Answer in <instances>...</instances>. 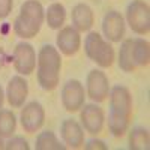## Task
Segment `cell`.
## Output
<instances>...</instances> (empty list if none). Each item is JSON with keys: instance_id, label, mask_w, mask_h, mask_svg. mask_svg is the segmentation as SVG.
Wrapping results in <instances>:
<instances>
[{"instance_id": "25", "label": "cell", "mask_w": 150, "mask_h": 150, "mask_svg": "<svg viewBox=\"0 0 150 150\" xmlns=\"http://www.w3.org/2000/svg\"><path fill=\"white\" fill-rule=\"evenodd\" d=\"M3 101H5V95H3V89H2V86H0V110H2Z\"/></svg>"}, {"instance_id": "3", "label": "cell", "mask_w": 150, "mask_h": 150, "mask_svg": "<svg viewBox=\"0 0 150 150\" xmlns=\"http://www.w3.org/2000/svg\"><path fill=\"white\" fill-rule=\"evenodd\" d=\"M45 21L44 6L38 0H26L21 8L20 14L14 21V32L23 39H30L39 33L42 24Z\"/></svg>"}, {"instance_id": "23", "label": "cell", "mask_w": 150, "mask_h": 150, "mask_svg": "<svg viewBox=\"0 0 150 150\" xmlns=\"http://www.w3.org/2000/svg\"><path fill=\"white\" fill-rule=\"evenodd\" d=\"M14 6V0H0V20L9 17Z\"/></svg>"}, {"instance_id": "8", "label": "cell", "mask_w": 150, "mask_h": 150, "mask_svg": "<svg viewBox=\"0 0 150 150\" xmlns=\"http://www.w3.org/2000/svg\"><path fill=\"white\" fill-rule=\"evenodd\" d=\"M23 107L24 108L20 112V122H21L23 129L29 134L38 132L42 128V125L45 122L44 107L38 101H32V102L23 105Z\"/></svg>"}, {"instance_id": "19", "label": "cell", "mask_w": 150, "mask_h": 150, "mask_svg": "<svg viewBox=\"0 0 150 150\" xmlns=\"http://www.w3.org/2000/svg\"><path fill=\"white\" fill-rule=\"evenodd\" d=\"M119 68L123 72H134L137 68L132 59V39H125L119 50Z\"/></svg>"}, {"instance_id": "10", "label": "cell", "mask_w": 150, "mask_h": 150, "mask_svg": "<svg viewBox=\"0 0 150 150\" xmlns=\"http://www.w3.org/2000/svg\"><path fill=\"white\" fill-rule=\"evenodd\" d=\"M14 68L20 75H30L36 68V51L27 42H20L14 50Z\"/></svg>"}, {"instance_id": "5", "label": "cell", "mask_w": 150, "mask_h": 150, "mask_svg": "<svg viewBox=\"0 0 150 150\" xmlns=\"http://www.w3.org/2000/svg\"><path fill=\"white\" fill-rule=\"evenodd\" d=\"M126 21L134 33L147 35L150 30V8L143 0H132L126 8Z\"/></svg>"}, {"instance_id": "13", "label": "cell", "mask_w": 150, "mask_h": 150, "mask_svg": "<svg viewBox=\"0 0 150 150\" xmlns=\"http://www.w3.org/2000/svg\"><path fill=\"white\" fill-rule=\"evenodd\" d=\"M29 95V83L24 80L23 75L12 77L6 87V98L12 108H21Z\"/></svg>"}, {"instance_id": "1", "label": "cell", "mask_w": 150, "mask_h": 150, "mask_svg": "<svg viewBox=\"0 0 150 150\" xmlns=\"http://www.w3.org/2000/svg\"><path fill=\"white\" fill-rule=\"evenodd\" d=\"M108 131L114 137H123L129 129L132 117V96L128 87L114 86L110 90Z\"/></svg>"}, {"instance_id": "4", "label": "cell", "mask_w": 150, "mask_h": 150, "mask_svg": "<svg viewBox=\"0 0 150 150\" xmlns=\"http://www.w3.org/2000/svg\"><path fill=\"white\" fill-rule=\"evenodd\" d=\"M84 51L87 57L101 68H110L114 63V50L98 32H90L86 36Z\"/></svg>"}, {"instance_id": "21", "label": "cell", "mask_w": 150, "mask_h": 150, "mask_svg": "<svg viewBox=\"0 0 150 150\" xmlns=\"http://www.w3.org/2000/svg\"><path fill=\"white\" fill-rule=\"evenodd\" d=\"M17 128V117L11 110H0V137L9 138Z\"/></svg>"}, {"instance_id": "26", "label": "cell", "mask_w": 150, "mask_h": 150, "mask_svg": "<svg viewBox=\"0 0 150 150\" xmlns=\"http://www.w3.org/2000/svg\"><path fill=\"white\" fill-rule=\"evenodd\" d=\"M2 149H5V141H3L2 137H0V150H2Z\"/></svg>"}, {"instance_id": "16", "label": "cell", "mask_w": 150, "mask_h": 150, "mask_svg": "<svg viewBox=\"0 0 150 150\" xmlns=\"http://www.w3.org/2000/svg\"><path fill=\"white\" fill-rule=\"evenodd\" d=\"M66 20V9L62 3H51L45 11V21L50 29L53 30H60L65 24Z\"/></svg>"}, {"instance_id": "17", "label": "cell", "mask_w": 150, "mask_h": 150, "mask_svg": "<svg viewBox=\"0 0 150 150\" xmlns=\"http://www.w3.org/2000/svg\"><path fill=\"white\" fill-rule=\"evenodd\" d=\"M132 59L135 66H147L150 63V45L143 38L132 39Z\"/></svg>"}, {"instance_id": "24", "label": "cell", "mask_w": 150, "mask_h": 150, "mask_svg": "<svg viewBox=\"0 0 150 150\" xmlns=\"http://www.w3.org/2000/svg\"><path fill=\"white\" fill-rule=\"evenodd\" d=\"M84 149H87V150H93V149H101V150H105V149H107V146H105V143H104V141H101V140H90V141L84 143Z\"/></svg>"}, {"instance_id": "20", "label": "cell", "mask_w": 150, "mask_h": 150, "mask_svg": "<svg viewBox=\"0 0 150 150\" xmlns=\"http://www.w3.org/2000/svg\"><path fill=\"white\" fill-rule=\"evenodd\" d=\"M150 147V135L144 128H134L129 132V149L132 150H147Z\"/></svg>"}, {"instance_id": "6", "label": "cell", "mask_w": 150, "mask_h": 150, "mask_svg": "<svg viewBox=\"0 0 150 150\" xmlns=\"http://www.w3.org/2000/svg\"><path fill=\"white\" fill-rule=\"evenodd\" d=\"M86 92H87V96L95 104L107 101V98L110 95V83L105 72L99 69L90 71L86 80Z\"/></svg>"}, {"instance_id": "14", "label": "cell", "mask_w": 150, "mask_h": 150, "mask_svg": "<svg viewBox=\"0 0 150 150\" xmlns=\"http://www.w3.org/2000/svg\"><path fill=\"white\" fill-rule=\"evenodd\" d=\"M62 140L69 149H80L84 146V129L81 123L74 119H66L60 125Z\"/></svg>"}, {"instance_id": "12", "label": "cell", "mask_w": 150, "mask_h": 150, "mask_svg": "<svg viewBox=\"0 0 150 150\" xmlns=\"http://www.w3.org/2000/svg\"><path fill=\"white\" fill-rule=\"evenodd\" d=\"M102 32L107 41L120 42L125 36V20L120 12L108 11L102 20Z\"/></svg>"}, {"instance_id": "18", "label": "cell", "mask_w": 150, "mask_h": 150, "mask_svg": "<svg viewBox=\"0 0 150 150\" xmlns=\"http://www.w3.org/2000/svg\"><path fill=\"white\" fill-rule=\"evenodd\" d=\"M36 150H63L66 149L65 144H62L53 131H44L36 137Z\"/></svg>"}, {"instance_id": "15", "label": "cell", "mask_w": 150, "mask_h": 150, "mask_svg": "<svg viewBox=\"0 0 150 150\" xmlns=\"http://www.w3.org/2000/svg\"><path fill=\"white\" fill-rule=\"evenodd\" d=\"M71 20H72V27H75L81 33V32H89L92 29L93 23H95V15L89 5L77 3L72 8Z\"/></svg>"}, {"instance_id": "11", "label": "cell", "mask_w": 150, "mask_h": 150, "mask_svg": "<svg viewBox=\"0 0 150 150\" xmlns=\"http://www.w3.org/2000/svg\"><path fill=\"white\" fill-rule=\"evenodd\" d=\"M56 44H57V50L62 54H65V56L77 54L81 47L80 32L72 26L62 27L56 36Z\"/></svg>"}, {"instance_id": "2", "label": "cell", "mask_w": 150, "mask_h": 150, "mask_svg": "<svg viewBox=\"0 0 150 150\" xmlns=\"http://www.w3.org/2000/svg\"><path fill=\"white\" fill-rule=\"evenodd\" d=\"M62 69L60 51L53 45H42L38 53V83L44 90L51 92L59 86Z\"/></svg>"}, {"instance_id": "7", "label": "cell", "mask_w": 150, "mask_h": 150, "mask_svg": "<svg viewBox=\"0 0 150 150\" xmlns=\"http://www.w3.org/2000/svg\"><path fill=\"white\" fill-rule=\"evenodd\" d=\"M86 99V90L81 81L68 80L62 87V105L68 112L81 110Z\"/></svg>"}, {"instance_id": "22", "label": "cell", "mask_w": 150, "mask_h": 150, "mask_svg": "<svg viewBox=\"0 0 150 150\" xmlns=\"http://www.w3.org/2000/svg\"><path fill=\"white\" fill-rule=\"evenodd\" d=\"M6 150H29L30 146L26 138L23 137H9V140L5 143Z\"/></svg>"}, {"instance_id": "9", "label": "cell", "mask_w": 150, "mask_h": 150, "mask_svg": "<svg viewBox=\"0 0 150 150\" xmlns=\"http://www.w3.org/2000/svg\"><path fill=\"white\" fill-rule=\"evenodd\" d=\"M80 120H81V126L86 132H89L90 135H98L101 134L104 128V122H105V114L102 108L93 104H84L81 107L80 112Z\"/></svg>"}]
</instances>
